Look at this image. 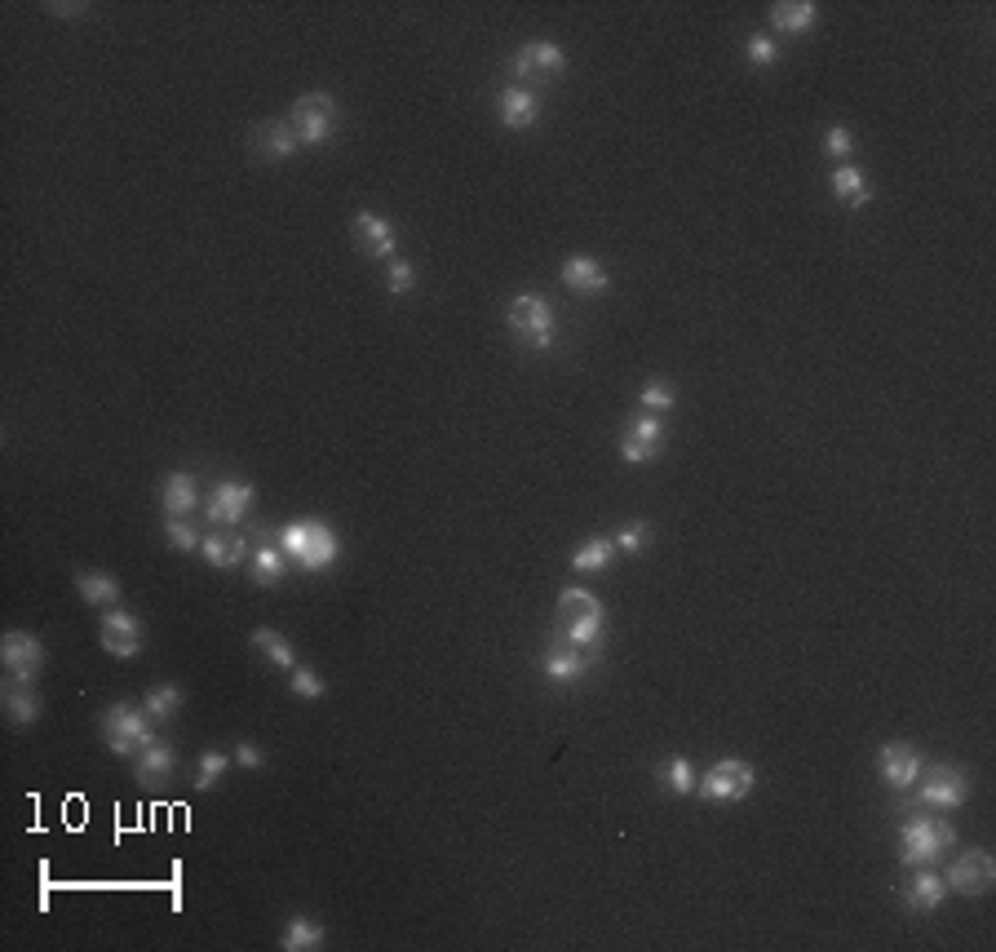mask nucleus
I'll list each match as a JSON object with an SVG mask.
<instances>
[{"mask_svg":"<svg viewBox=\"0 0 996 952\" xmlns=\"http://www.w3.org/2000/svg\"><path fill=\"white\" fill-rule=\"evenodd\" d=\"M41 696H36V687H19V683H10L6 687V714H10V723L14 727H32L36 718H41Z\"/></svg>","mask_w":996,"mask_h":952,"instance_id":"nucleus-29","label":"nucleus"},{"mask_svg":"<svg viewBox=\"0 0 996 952\" xmlns=\"http://www.w3.org/2000/svg\"><path fill=\"white\" fill-rule=\"evenodd\" d=\"M76 593L85 602H94V607H111L120 598V580L111 571H81L76 576Z\"/></svg>","mask_w":996,"mask_h":952,"instance_id":"nucleus-28","label":"nucleus"},{"mask_svg":"<svg viewBox=\"0 0 996 952\" xmlns=\"http://www.w3.org/2000/svg\"><path fill=\"white\" fill-rule=\"evenodd\" d=\"M297 147H301V142H297V133H292L288 120H261V125L253 129V151H257L261 160H288Z\"/></svg>","mask_w":996,"mask_h":952,"instance_id":"nucleus-22","label":"nucleus"},{"mask_svg":"<svg viewBox=\"0 0 996 952\" xmlns=\"http://www.w3.org/2000/svg\"><path fill=\"white\" fill-rule=\"evenodd\" d=\"M563 284H567L571 292H580V297H598V292L611 288V275H607V266L593 261V257H567V261H563Z\"/></svg>","mask_w":996,"mask_h":952,"instance_id":"nucleus-21","label":"nucleus"},{"mask_svg":"<svg viewBox=\"0 0 996 952\" xmlns=\"http://www.w3.org/2000/svg\"><path fill=\"white\" fill-rule=\"evenodd\" d=\"M279 549L301 567V571H323V567H332L338 563V532H332L328 523H319V518H297V523H283L279 527Z\"/></svg>","mask_w":996,"mask_h":952,"instance_id":"nucleus-1","label":"nucleus"},{"mask_svg":"<svg viewBox=\"0 0 996 952\" xmlns=\"http://www.w3.org/2000/svg\"><path fill=\"white\" fill-rule=\"evenodd\" d=\"M921 753L912 749V745H903V740H895V745H881V753H877V775L895 789V793H908L917 780H921Z\"/></svg>","mask_w":996,"mask_h":952,"instance_id":"nucleus-14","label":"nucleus"},{"mask_svg":"<svg viewBox=\"0 0 996 952\" xmlns=\"http://www.w3.org/2000/svg\"><path fill=\"white\" fill-rule=\"evenodd\" d=\"M753 784H758V771L745 762V758H722V762H714L709 767V775L705 780H696V789H700V798L705 802H740V798H749L753 793Z\"/></svg>","mask_w":996,"mask_h":952,"instance_id":"nucleus-7","label":"nucleus"},{"mask_svg":"<svg viewBox=\"0 0 996 952\" xmlns=\"http://www.w3.org/2000/svg\"><path fill=\"white\" fill-rule=\"evenodd\" d=\"M651 545V527L646 523H624L620 532H615V549L620 554H642Z\"/></svg>","mask_w":996,"mask_h":952,"instance_id":"nucleus-39","label":"nucleus"},{"mask_svg":"<svg viewBox=\"0 0 996 952\" xmlns=\"http://www.w3.org/2000/svg\"><path fill=\"white\" fill-rule=\"evenodd\" d=\"M660 448H664V426H660V417H651V413H638V417L624 426V435H620V457H624L629 466L655 461Z\"/></svg>","mask_w":996,"mask_h":952,"instance_id":"nucleus-11","label":"nucleus"},{"mask_svg":"<svg viewBox=\"0 0 996 952\" xmlns=\"http://www.w3.org/2000/svg\"><path fill=\"white\" fill-rule=\"evenodd\" d=\"M943 899H947V881L934 877L930 868H912V877H908V886H903V903H908L912 912H934Z\"/></svg>","mask_w":996,"mask_h":952,"instance_id":"nucleus-23","label":"nucleus"},{"mask_svg":"<svg viewBox=\"0 0 996 952\" xmlns=\"http://www.w3.org/2000/svg\"><path fill=\"white\" fill-rule=\"evenodd\" d=\"M620 549H615V541H607V536H589L576 554H571V571H580V576H593V571H607L611 567V558H615Z\"/></svg>","mask_w":996,"mask_h":952,"instance_id":"nucleus-27","label":"nucleus"},{"mask_svg":"<svg viewBox=\"0 0 996 952\" xmlns=\"http://www.w3.org/2000/svg\"><path fill=\"white\" fill-rule=\"evenodd\" d=\"M160 501H164V514H191L195 510V479L191 474H169Z\"/></svg>","mask_w":996,"mask_h":952,"instance_id":"nucleus-33","label":"nucleus"},{"mask_svg":"<svg viewBox=\"0 0 996 952\" xmlns=\"http://www.w3.org/2000/svg\"><path fill=\"white\" fill-rule=\"evenodd\" d=\"M921 771H925V767H921ZM917 798H921L925 806L952 811V806H961V802L970 798V780H965L961 771H952V767L934 762V767L925 771V780H917Z\"/></svg>","mask_w":996,"mask_h":952,"instance_id":"nucleus-9","label":"nucleus"},{"mask_svg":"<svg viewBox=\"0 0 996 952\" xmlns=\"http://www.w3.org/2000/svg\"><path fill=\"white\" fill-rule=\"evenodd\" d=\"M833 195H837L846 208H864V204L872 200V186H868V178H864L855 164H837V169H833Z\"/></svg>","mask_w":996,"mask_h":952,"instance_id":"nucleus-26","label":"nucleus"},{"mask_svg":"<svg viewBox=\"0 0 996 952\" xmlns=\"http://www.w3.org/2000/svg\"><path fill=\"white\" fill-rule=\"evenodd\" d=\"M386 288H390L395 297L413 292V288H417V270H413L404 257H390V266H386Z\"/></svg>","mask_w":996,"mask_h":952,"instance_id":"nucleus-38","label":"nucleus"},{"mask_svg":"<svg viewBox=\"0 0 996 952\" xmlns=\"http://www.w3.org/2000/svg\"><path fill=\"white\" fill-rule=\"evenodd\" d=\"M178 771V758H173V745L169 740H151L138 758H133V780L142 789H164Z\"/></svg>","mask_w":996,"mask_h":952,"instance_id":"nucleus-17","label":"nucleus"},{"mask_svg":"<svg viewBox=\"0 0 996 952\" xmlns=\"http://www.w3.org/2000/svg\"><path fill=\"white\" fill-rule=\"evenodd\" d=\"M253 648L275 665V670H297V656H292V643L275 629H253Z\"/></svg>","mask_w":996,"mask_h":952,"instance_id":"nucleus-32","label":"nucleus"},{"mask_svg":"<svg viewBox=\"0 0 996 952\" xmlns=\"http://www.w3.org/2000/svg\"><path fill=\"white\" fill-rule=\"evenodd\" d=\"M0 661H6L10 683L32 687L36 674L45 670V643L36 639V633H28V629H10L6 639H0Z\"/></svg>","mask_w":996,"mask_h":952,"instance_id":"nucleus-8","label":"nucleus"},{"mask_svg":"<svg viewBox=\"0 0 996 952\" xmlns=\"http://www.w3.org/2000/svg\"><path fill=\"white\" fill-rule=\"evenodd\" d=\"M815 19H820V10L811 6V0H780V6H771V23H775V32H784V36L811 32Z\"/></svg>","mask_w":996,"mask_h":952,"instance_id":"nucleus-24","label":"nucleus"},{"mask_svg":"<svg viewBox=\"0 0 996 952\" xmlns=\"http://www.w3.org/2000/svg\"><path fill=\"white\" fill-rule=\"evenodd\" d=\"M824 151H828V160H850L855 156V133L846 125H833L824 133Z\"/></svg>","mask_w":996,"mask_h":952,"instance_id":"nucleus-40","label":"nucleus"},{"mask_svg":"<svg viewBox=\"0 0 996 952\" xmlns=\"http://www.w3.org/2000/svg\"><path fill=\"white\" fill-rule=\"evenodd\" d=\"M98 643H103V652L107 656H116V661H133L138 656V648H142V624H138V616H129V611H107L103 616V624H98Z\"/></svg>","mask_w":996,"mask_h":952,"instance_id":"nucleus-12","label":"nucleus"},{"mask_svg":"<svg viewBox=\"0 0 996 952\" xmlns=\"http://www.w3.org/2000/svg\"><path fill=\"white\" fill-rule=\"evenodd\" d=\"M558 624H563L567 643L593 652L598 639H602V602H598V593H589L580 585H567L558 593Z\"/></svg>","mask_w":996,"mask_h":952,"instance_id":"nucleus-3","label":"nucleus"},{"mask_svg":"<svg viewBox=\"0 0 996 952\" xmlns=\"http://www.w3.org/2000/svg\"><path fill=\"white\" fill-rule=\"evenodd\" d=\"M660 784L670 789V793H678V798L696 793V771H692V762H687V758H664V762H660Z\"/></svg>","mask_w":996,"mask_h":952,"instance_id":"nucleus-34","label":"nucleus"},{"mask_svg":"<svg viewBox=\"0 0 996 952\" xmlns=\"http://www.w3.org/2000/svg\"><path fill=\"white\" fill-rule=\"evenodd\" d=\"M947 890H956V895H987L992 890V881H996V859L983 851V846H974V851H965L952 868H947Z\"/></svg>","mask_w":996,"mask_h":952,"instance_id":"nucleus-10","label":"nucleus"},{"mask_svg":"<svg viewBox=\"0 0 996 952\" xmlns=\"http://www.w3.org/2000/svg\"><path fill=\"white\" fill-rule=\"evenodd\" d=\"M323 692H328V687H323V678H319L314 670H301V665L292 670V696H297V700H323Z\"/></svg>","mask_w":996,"mask_h":952,"instance_id":"nucleus-41","label":"nucleus"},{"mask_svg":"<svg viewBox=\"0 0 996 952\" xmlns=\"http://www.w3.org/2000/svg\"><path fill=\"white\" fill-rule=\"evenodd\" d=\"M182 687H173V683H160V687H151L147 692V700H142V709H147V718L156 723V727H164V723H173V714L182 709Z\"/></svg>","mask_w":996,"mask_h":952,"instance_id":"nucleus-31","label":"nucleus"},{"mask_svg":"<svg viewBox=\"0 0 996 952\" xmlns=\"http://www.w3.org/2000/svg\"><path fill=\"white\" fill-rule=\"evenodd\" d=\"M956 846V833L947 820L939 815H912L903 828H899V859L908 868H930L939 864L947 851Z\"/></svg>","mask_w":996,"mask_h":952,"instance_id":"nucleus-2","label":"nucleus"},{"mask_svg":"<svg viewBox=\"0 0 996 952\" xmlns=\"http://www.w3.org/2000/svg\"><path fill=\"white\" fill-rule=\"evenodd\" d=\"M226 767H231V758L226 753H217V749H204L200 753V762H195V775H191V784L200 789V793H208L222 775H226Z\"/></svg>","mask_w":996,"mask_h":952,"instance_id":"nucleus-35","label":"nucleus"},{"mask_svg":"<svg viewBox=\"0 0 996 952\" xmlns=\"http://www.w3.org/2000/svg\"><path fill=\"white\" fill-rule=\"evenodd\" d=\"M563 67H567V58H563V50H558L554 41H527V45L514 54V76L527 81V85H545V81H554Z\"/></svg>","mask_w":996,"mask_h":952,"instance_id":"nucleus-13","label":"nucleus"},{"mask_svg":"<svg viewBox=\"0 0 996 952\" xmlns=\"http://www.w3.org/2000/svg\"><path fill=\"white\" fill-rule=\"evenodd\" d=\"M510 329H514V338L523 342V346H532V351H549L554 346V329H558V314H554V306H549V297H540V292H518L514 301H510Z\"/></svg>","mask_w":996,"mask_h":952,"instance_id":"nucleus-5","label":"nucleus"},{"mask_svg":"<svg viewBox=\"0 0 996 952\" xmlns=\"http://www.w3.org/2000/svg\"><path fill=\"white\" fill-rule=\"evenodd\" d=\"M638 408L642 413H651V417H660V413H670V408H678V395L664 386V382H646L642 391H638Z\"/></svg>","mask_w":996,"mask_h":952,"instance_id":"nucleus-36","label":"nucleus"},{"mask_svg":"<svg viewBox=\"0 0 996 952\" xmlns=\"http://www.w3.org/2000/svg\"><path fill=\"white\" fill-rule=\"evenodd\" d=\"M745 58H749L753 67H775L780 50H775V41H771V36H749V45H745Z\"/></svg>","mask_w":996,"mask_h":952,"instance_id":"nucleus-42","label":"nucleus"},{"mask_svg":"<svg viewBox=\"0 0 996 952\" xmlns=\"http://www.w3.org/2000/svg\"><path fill=\"white\" fill-rule=\"evenodd\" d=\"M288 125L301 147H323L338 133V103H332V94H301L288 111Z\"/></svg>","mask_w":996,"mask_h":952,"instance_id":"nucleus-6","label":"nucleus"},{"mask_svg":"<svg viewBox=\"0 0 996 952\" xmlns=\"http://www.w3.org/2000/svg\"><path fill=\"white\" fill-rule=\"evenodd\" d=\"M248 505H253V488L239 479H217V488L208 492V518L217 527H239Z\"/></svg>","mask_w":996,"mask_h":952,"instance_id":"nucleus-15","label":"nucleus"},{"mask_svg":"<svg viewBox=\"0 0 996 952\" xmlns=\"http://www.w3.org/2000/svg\"><path fill=\"white\" fill-rule=\"evenodd\" d=\"M200 554H204L208 567H222V571H226V567H239V563L248 558V541H244L239 527H217L213 536H204Z\"/></svg>","mask_w":996,"mask_h":952,"instance_id":"nucleus-20","label":"nucleus"},{"mask_svg":"<svg viewBox=\"0 0 996 952\" xmlns=\"http://www.w3.org/2000/svg\"><path fill=\"white\" fill-rule=\"evenodd\" d=\"M98 736H103V745H107L116 758H138V753L156 740L151 718H147V709H138V705H111V709H103Z\"/></svg>","mask_w":996,"mask_h":952,"instance_id":"nucleus-4","label":"nucleus"},{"mask_svg":"<svg viewBox=\"0 0 996 952\" xmlns=\"http://www.w3.org/2000/svg\"><path fill=\"white\" fill-rule=\"evenodd\" d=\"M323 926L319 921H310V917H292L288 926H283V939H279V948L283 952H314V948H323Z\"/></svg>","mask_w":996,"mask_h":952,"instance_id":"nucleus-30","label":"nucleus"},{"mask_svg":"<svg viewBox=\"0 0 996 952\" xmlns=\"http://www.w3.org/2000/svg\"><path fill=\"white\" fill-rule=\"evenodd\" d=\"M164 536H169V545H173V549H182V554H191V549H200V545H204V536L186 523V514H169V518H164Z\"/></svg>","mask_w":996,"mask_h":952,"instance_id":"nucleus-37","label":"nucleus"},{"mask_svg":"<svg viewBox=\"0 0 996 952\" xmlns=\"http://www.w3.org/2000/svg\"><path fill=\"white\" fill-rule=\"evenodd\" d=\"M351 231H355V244L368 253V257H382V261H390L395 257V248H399V231L382 217V213H355V222H351Z\"/></svg>","mask_w":996,"mask_h":952,"instance_id":"nucleus-16","label":"nucleus"},{"mask_svg":"<svg viewBox=\"0 0 996 952\" xmlns=\"http://www.w3.org/2000/svg\"><path fill=\"white\" fill-rule=\"evenodd\" d=\"M283 571H288V554L279 549V541H275V545H270V541H257V545H253V585L270 589V585L283 580Z\"/></svg>","mask_w":996,"mask_h":952,"instance_id":"nucleus-25","label":"nucleus"},{"mask_svg":"<svg viewBox=\"0 0 996 952\" xmlns=\"http://www.w3.org/2000/svg\"><path fill=\"white\" fill-rule=\"evenodd\" d=\"M235 767L257 771V767H261V749H257V745H248V740H244V745H235Z\"/></svg>","mask_w":996,"mask_h":952,"instance_id":"nucleus-43","label":"nucleus"},{"mask_svg":"<svg viewBox=\"0 0 996 952\" xmlns=\"http://www.w3.org/2000/svg\"><path fill=\"white\" fill-rule=\"evenodd\" d=\"M585 670H589V652H585V648H576V643H567V639H554V643H549V652H545V678H549V683L567 687V683L585 678Z\"/></svg>","mask_w":996,"mask_h":952,"instance_id":"nucleus-18","label":"nucleus"},{"mask_svg":"<svg viewBox=\"0 0 996 952\" xmlns=\"http://www.w3.org/2000/svg\"><path fill=\"white\" fill-rule=\"evenodd\" d=\"M496 111H501V125L505 129H514V133H523V129H532L536 120H540V98L532 94V89H501V98H496Z\"/></svg>","mask_w":996,"mask_h":952,"instance_id":"nucleus-19","label":"nucleus"}]
</instances>
